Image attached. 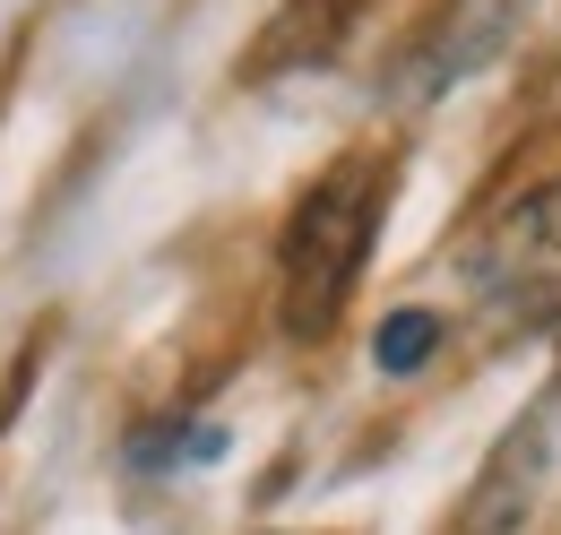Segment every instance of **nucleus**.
Listing matches in <instances>:
<instances>
[{
    "instance_id": "obj_1",
    "label": "nucleus",
    "mask_w": 561,
    "mask_h": 535,
    "mask_svg": "<svg viewBox=\"0 0 561 535\" xmlns=\"http://www.w3.org/2000/svg\"><path fill=\"white\" fill-rule=\"evenodd\" d=\"M371 225H380V173L371 164H337L294 207V225H285V329L294 337L337 329L354 276H363V251H371Z\"/></svg>"
},
{
    "instance_id": "obj_2",
    "label": "nucleus",
    "mask_w": 561,
    "mask_h": 535,
    "mask_svg": "<svg viewBox=\"0 0 561 535\" xmlns=\"http://www.w3.org/2000/svg\"><path fill=\"white\" fill-rule=\"evenodd\" d=\"M476 294L492 311H536L561 294V182L492 216V234L476 242Z\"/></svg>"
},
{
    "instance_id": "obj_3",
    "label": "nucleus",
    "mask_w": 561,
    "mask_h": 535,
    "mask_svg": "<svg viewBox=\"0 0 561 535\" xmlns=\"http://www.w3.org/2000/svg\"><path fill=\"white\" fill-rule=\"evenodd\" d=\"M518 9H527V0H458V9L440 18V44L423 53V78H415V87H440V78H467L476 61H492V53H501V35L518 26Z\"/></svg>"
},
{
    "instance_id": "obj_4",
    "label": "nucleus",
    "mask_w": 561,
    "mask_h": 535,
    "mask_svg": "<svg viewBox=\"0 0 561 535\" xmlns=\"http://www.w3.org/2000/svg\"><path fill=\"white\" fill-rule=\"evenodd\" d=\"M432 345H440V320H432V311H389L380 337H371V363H380V372H415Z\"/></svg>"
}]
</instances>
